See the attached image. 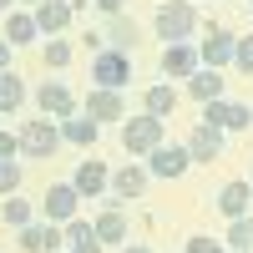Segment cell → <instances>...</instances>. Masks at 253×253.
<instances>
[{
	"label": "cell",
	"instance_id": "obj_31",
	"mask_svg": "<svg viewBox=\"0 0 253 253\" xmlns=\"http://www.w3.org/2000/svg\"><path fill=\"white\" fill-rule=\"evenodd\" d=\"M187 253H228V243H223V238L198 233V238H187Z\"/></svg>",
	"mask_w": 253,
	"mask_h": 253
},
{
	"label": "cell",
	"instance_id": "obj_38",
	"mask_svg": "<svg viewBox=\"0 0 253 253\" xmlns=\"http://www.w3.org/2000/svg\"><path fill=\"white\" fill-rule=\"evenodd\" d=\"M238 253H253V248H238Z\"/></svg>",
	"mask_w": 253,
	"mask_h": 253
},
{
	"label": "cell",
	"instance_id": "obj_20",
	"mask_svg": "<svg viewBox=\"0 0 253 253\" xmlns=\"http://www.w3.org/2000/svg\"><path fill=\"white\" fill-rule=\"evenodd\" d=\"M187 96H193V101H218V96H223V71L198 66L193 76H187Z\"/></svg>",
	"mask_w": 253,
	"mask_h": 253
},
{
	"label": "cell",
	"instance_id": "obj_33",
	"mask_svg": "<svg viewBox=\"0 0 253 253\" xmlns=\"http://www.w3.org/2000/svg\"><path fill=\"white\" fill-rule=\"evenodd\" d=\"M86 5H96L101 15H122V0H86Z\"/></svg>",
	"mask_w": 253,
	"mask_h": 253
},
{
	"label": "cell",
	"instance_id": "obj_11",
	"mask_svg": "<svg viewBox=\"0 0 253 253\" xmlns=\"http://www.w3.org/2000/svg\"><path fill=\"white\" fill-rule=\"evenodd\" d=\"M36 107H41V117H71L76 112V96H71V86L66 81H41L36 86Z\"/></svg>",
	"mask_w": 253,
	"mask_h": 253
},
{
	"label": "cell",
	"instance_id": "obj_14",
	"mask_svg": "<svg viewBox=\"0 0 253 253\" xmlns=\"http://www.w3.org/2000/svg\"><path fill=\"white\" fill-rule=\"evenodd\" d=\"M187 152H193V162H218V157H223V126L198 122L193 137H187Z\"/></svg>",
	"mask_w": 253,
	"mask_h": 253
},
{
	"label": "cell",
	"instance_id": "obj_18",
	"mask_svg": "<svg viewBox=\"0 0 253 253\" xmlns=\"http://www.w3.org/2000/svg\"><path fill=\"white\" fill-rule=\"evenodd\" d=\"M253 208V187L248 182H223V193H218V213L233 223V218H243Z\"/></svg>",
	"mask_w": 253,
	"mask_h": 253
},
{
	"label": "cell",
	"instance_id": "obj_23",
	"mask_svg": "<svg viewBox=\"0 0 253 253\" xmlns=\"http://www.w3.org/2000/svg\"><path fill=\"white\" fill-rule=\"evenodd\" d=\"M142 112H152V117H172L177 112V91L167 86V81H157V86H147V96H142Z\"/></svg>",
	"mask_w": 253,
	"mask_h": 253
},
{
	"label": "cell",
	"instance_id": "obj_5",
	"mask_svg": "<svg viewBox=\"0 0 253 253\" xmlns=\"http://www.w3.org/2000/svg\"><path fill=\"white\" fill-rule=\"evenodd\" d=\"M233 46H238V36L228 26H208V36L198 41V61L213 66V71H223V66H233Z\"/></svg>",
	"mask_w": 253,
	"mask_h": 253
},
{
	"label": "cell",
	"instance_id": "obj_15",
	"mask_svg": "<svg viewBox=\"0 0 253 253\" xmlns=\"http://www.w3.org/2000/svg\"><path fill=\"white\" fill-rule=\"evenodd\" d=\"M71 15H76L71 0H41L36 5V26H41V36H61L71 26Z\"/></svg>",
	"mask_w": 253,
	"mask_h": 253
},
{
	"label": "cell",
	"instance_id": "obj_7",
	"mask_svg": "<svg viewBox=\"0 0 253 253\" xmlns=\"http://www.w3.org/2000/svg\"><path fill=\"white\" fill-rule=\"evenodd\" d=\"M187 167H193L187 142H162L157 152H147V172H152V177H182Z\"/></svg>",
	"mask_w": 253,
	"mask_h": 253
},
{
	"label": "cell",
	"instance_id": "obj_32",
	"mask_svg": "<svg viewBox=\"0 0 253 253\" xmlns=\"http://www.w3.org/2000/svg\"><path fill=\"white\" fill-rule=\"evenodd\" d=\"M20 152V132H5V126H0V157H15Z\"/></svg>",
	"mask_w": 253,
	"mask_h": 253
},
{
	"label": "cell",
	"instance_id": "obj_25",
	"mask_svg": "<svg viewBox=\"0 0 253 253\" xmlns=\"http://www.w3.org/2000/svg\"><path fill=\"white\" fill-rule=\"evenodd\" d=\"M96 238L101 243H126V213H122V208L96 213Z\"/></svg>",
	"mask_w": 253,
	"mask_h": 253
},
{
	"label": "cell",
	"instance_id": "obj_37",
	"mask_svg": "<svg viewBox=\"0 0 253 253\" xmlns=\"http://www.w3.org/2000/svg\"><path fill=\"white\" fill-rule=\"evenodd\" d=\"M248 15H253V0H248Z\"/></svg>",
	"mask_w": 253,
	"mask_h": 253
},
{
	"label": "cell",
	"instance_id": "obj_39",
	"mask_svg": "<svg viewBox=\"0 0 253 253\" xmlns=\"http://www.w3.org/2000/svg\"><path fill=\"white\" fill-rule=\"evenodd\" d=\"M31 5H41V0H31Z\"/></svg>",
	"mask_w": 253,
	"mask_h": 253
},
{
	"label": "cell",
	"instance_id": "obj_28",
	"mask_svg": "<svg viewBox=\"0 0 253 253\" xmlns=\"http://www.w3.org/2000/svg\"><path fill=\"white\" fill-rule=\"evenodd\" d=\"M41 61H46V71H61V66H71V46L66 41H46V51H41Z\"/></svg>",
	"mask_w": 253,
	"mask_h": 253
},
{
	"label": "cell",
	"instance_id": "obj_27",
	"mask_svg": "<svg viewBox=\"0 0 253 253\" xmlns=\"http://www.w3.org/2000/svg\"><path fill=\"white\" fill-rule=\"evenodd\" d=\"M228 248H253V213H243V218H233L228 223V238H223Z\"/></svg>",
	"mask_w": 253,
	"mask_h": 253
},
{
	"label": "cell",
	"instance_id": "obj_8",
	"mask_svg": "<svg viewBox=\"0 0 253 253\" xmlns=\"http://www.w3.org/2000/svg\"><path fill=\"white\" fill-rule=\"evenodd\" d=\"M76 208H81L76 182H51V187H46V198H41V213H46L51 223H71V218H76Z\"/></svg>",
	"mask_w": 253,
	"mask_h": 253
},
{
	"label": "cell",
	"instance_id": "obj_2",
	"mask_svg": "<svg viewBox=\"0 0 253 253\" xmlns=\"http://www.w3.org/2000/svg\"><path fill=\"white\" fill-rule=\"evenodd\" d=\"M117 137H122V147H126L132 157H147V152H157V147L167 142V122L152 117V112H142V117H126Z\"/></svg>",
	"mask_w": 253,
	"mask_h": 253
},
{
	"label": "cell",
	"instance_id": "obj_17",
	"mask_svg": "<svg viewBox=\"0 0 253 253\" xmlns=\"http://www.w3.org/2000/svg\"><path fill=\"white\" fill-rule=\"evenodd\" d=\"M61 137H66L71 147H96L101 122H96V117H86V112H71V117H61Z\"/></svg>",
	"mask_w": 253,
	"mask_h": 253
},
{
	"label": "cell",
	"instance_id": "obj_35",
	"mask_svg": "<svg viewBox=\"0 0 253 253\" xmlns=\"http://www.w3.org/2000/svg\"><path fill=\"white\" fill-rule=\"evenodd\" d=\"M122 253H152V248H147V243H126Z\"/></svg>",
	"mask_w": 253,
	"mask_h": 253
},
{
	"label": "cell",
	"instance_id": "obj_19",
	"mask_svg": "<svg viewBox=\"0 0 253 253\" xmlns=\"http://www.w3.org/2000/svg\"><path fill=\"white\" fill-rule=\"evenodd\" d=\"M66 228V248L71 253H101L107 243L96 238V223H86V218H71V223H61Z\"/></svg>",
	"mask_w": 253,
	"mask_h": 253
},
{
	"label": "cell",
	"instance_id": "obj_16",
	"mask_svg": "<svg viewBox=\"0 0 253 253\" xmlns=\"http://www.w3.org/2000/svg\"><path fill=\"white\" fill-rule=\"evenodd\" d=\"M76 193L81 198H96V193H107L112 187V172H107V162H96V157H86V162H76Z\"/></svg>",
	"mask_w": 253,
	"mask_h": 253
},
{
	"label": "cell",
	"instance_id": "obj_34",
	"mask_svg": "<svg viewBox=\"0 0 253 253\" xmlns=\"http://www.w3.org/2000/svg\"><path fill=\"white\" fill-rule=\"evenodd\" d=\"M10 51H15V46H10L5 36H0V71H10Z\"/></svg>",
	"mask_w": 253,
	"mask_h": 253
},
{
	"label": "cell",
	"instance_id": "obj_10",
	"mask_svg": "<svg viewBox=\"0 0 253 253\" xmlns=\"http://www.w3.org/2000/svg\"><path fill=\"white\" fill-rule=\"evenodd\" d=\"M61 243H66V228L51 223V218L20 228V248H26V253H61Z\"/></svg>",
	"mask_w": 253,
	"mask_h": 253
},
{
	"label": "cell",
	"instance_id": "obj_36",
	"mask_svg": "<svg viewBox=\"0 0 253 253\" xmlns=\"http://www.w3.org/2000/svg\"><path fill=\"white\" fill-rule=\"evenodd\" d=\"M10 5H15V0H0V10H10Z\"/></svg>",
	"mask_w": 253,
	"mask_h": 253
},
{
	"label": "cell",
	"instance_id": "obj_22",
	"mask_svg": "<svg viewBox=\"0 0 253 253\" xmlns=\"http://www.w3.org/2000/svg\"><path fill=\"white\" fill-rule=\"evenodd\" d=\"M36 36H41L36 15H26V10H5V41H10V46H31Z\"/></svg>",
	"mask_w": 253,
	"mask_h": 253
},
{
	"label": "cell",
	"instance_id": "obj_6",
	"mask_svg": "<svg viewBox=\"0 0 253 253\" xmlns=\"http://www.w3.org/2000/svg\"><path fill=\"white\" fill-rule=\"evenodd\" d=\"M203 122L208 126H223V132H248L253 126V107H243V101H203Z\"/></svg>",
	"mask_w": 253,
	"mask_h": 253
},
{
	"label": "cell",
	"instance_id": "obj_4",
	"mask_svg": "<svg viewBox=\"0 0 253 253\" xmlns=\"http://www.w3.org/2000/svg\"><path fill=\"white\" fill-rule=\"evenodd\" d=\"M91 81L96 86H126L132 81V51H117V46H101L96 56H91Z\"/></svg>",
	"mask_w": 253,
	"mask_h": 253
},
{
	"label": "cell",
	"instance_id": "obj_12",
	"mask_svg": "<svg viewBox=\"0 0 253 253\" xmlns=\"http://www.w3.org/2000/svg\"><path fill=\"white\" fill-rule=\"evenodd\" d=\"M86 117H96V122H126V101H122V91L117 86H91L86 91V107H81Z\"/></svg>",
	"mask_w": 253,
	"mask_h": 253
},
{
	"label": "cell",
	"instance_id": "obj_24",
	"mask_svg": "<svg viewBox=\"0 0 253 253\" xmlns=\"http://www.w3.org/2000/svg\"><path fill=\"white\" fill-rule=\"evenodd\" d=\"M20 101H26V76L20 71H0V117L20 112Z\"/></svg>",
	"mask_w": 253,
	"mask_h": 253
},
{
	"label": "cell",
	"instance_id": "obj_30",
	"mask_svg": "<svg viewBox=\"0 0 253 253\" xmlns=\"http://www.w3.org/2000/svg\"><path fill=\"white\" fill-rule=\"evenodd\" d=\"M233 66L243 76H253V36H238V46H233Z\"/></svg>",
	"mask_w": 253,
	"mask_h": 253
},
{
	"label": "cell",
	"instance_id": "obj_26",
	"mask_svg": "<svg viewBox=\"0 0 253 253\" xmlns=\"http://www.w3.org/2000/svg\"><path fill=\"white\" fill-rule=\"evenodd\" d=\"M0 223H5V228H26V223H36V218H31V203L20 198V193H10L5 203H0Z\"/></svg>",
	"mask_w": 253,
	"mask_h": 253
},
{
	"label": "cell",
	"instance_id": "obj_1",
	"mask_svg": "<svg viewBox=\"0 0 253 253\" xmlns=\"http://www.w3.org/2000/svg\"><path fill=\"white\" fill-rule=\"evenodd\" d=\"M152 31L162 46H172V41H187L198 31V10H193V0H162L157 15H152Z\"/></svg>",
	"mask_w": 253,
	"mask_h": 253
},
{
	"label": "cell",
	"instance_id": "obj_13",
	"mask_svg": "<svg viewBox=\"0 0 253 253\" xmlns=\"http://www.w3.org/2000/svg\"><path fill=\"white\" fill-rule=\"evenodd\" d=\"M147 177H152V172H147L142 162L117 167V172H112V193H117V203H137V198L147 193Z\"/></svg>",
	"mask_w": 253,
	"mask_h": 253
},
{
	"label": "cell",
	"instance_id": "obj_21",
	"mask_svg": "<svg viewBox=\"0 0 253 253\" xmlns=\"http://www.w3.org/2000/svg\"><path fill=\"white\" fill-rule=\"evenodd\" d=\"M137 20H126V15H107V31H101V41L107 46H117V51H132L137 46Z\"/></svg>",
	"mask_w": 253,
	"mask_h": 253
},
{
	"label": "cell",
	"instance_id": "obj_29",
	"mask_svg": "<svg viewBox=\"0 0 253 253\" xmlns=\"http://www.w3.org/2000/svg\"><path fill=\"white\" fill-rule=\"evenodd\" d=\"M20 193V162L15 157H0V198Z\"/></svg>",
	"mask_w": 253,
	"mask_h": 253
},
{
	"label": "cell",
	"instance_id": "obj_9",
	"mask_svg": "<svg viewBox=\"0 0 253 253\" xmlns=\"http://www.w3.org/2000/svg\"><path fill=\"white\" fill-rule=\"evenodd\" d=\"M157 66H162V76L187 81L203 61H198V46H193V41H172V46H162V61H157Z\"/></svg>",
	"mask_w": 253,
	"mask_h": 253
},
{
	"label": "cell",
	"instance_id": "obj_3",
	"mask_svg": "<svg viewBox=\"0 0 253 253\" xmlns=\"http://www.w3.org/2000/svg\"><path fill=\"white\" fill-rule=\"evenodd\" d=\"M61 142H66V137H61V122H51V117H41V122H26V126H20V152L36 157V162H51Z\"/></svg>",
	"mask_w": 253,
	"mask_h": 253
}]
</instances>
